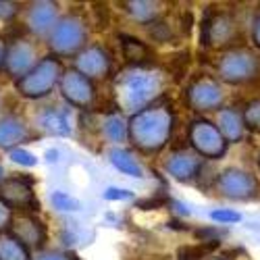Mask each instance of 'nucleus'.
Segmentation results:
<instances>
[{
	"label": "nucleus",
	"instance_id": "nucleus-37",
	"mask_svg": "<svg viewBox=\"0 0 260 260\" xmlns=\"http://www.w3.org/2000/svg\"><path fill=\"white\" fill-rule=\"evenodd\" d=\"M46 160L48 162H56L58 160V152H56V150H48V152H46Z\"/></svg>",
	"mask_w": 260,
	"mask_h": 260
},
{
	"label": "nucleus",
	"instance_id": "nucleus-28",
	"mask_svg": "<svg viewBox=\"0 0 260 260\" xmlns=\"http://www.w3.org/2000/svg\"><path fill=\"white\" fill-rule=\"evenodd\" d=\"M210 219L221 223V225H229V223H237L242 221V214L235 212V210H229V208H214L210 212Z\"/></svg>",
	"mask_w": 260,
	"mask_h": 260
},
{
	"label": "nucleus",
	"instance_id": "nucleus-36",
	"mask_svg": "<svg viewBox=\"0 0 260 260\" xmlns=\"http://www.w3.org/2000/svg\"><path fill=\"white\" fill-rule=\"evenodd\" d=\"M5 56H7V42L3 36H0V69L5 67Z\"/></svg>",
	"mask_w": 260,
	"mask_h": 260
},
{
	"label": "nucleus",
	"instance_id": "nucleus-9",
	"mask_svg": "<svg viewBox=\"0 0 260 260\" xmlns=\"http://www.w3.org/2000/svg\"><path fill=\"white\" fill-rule=\"evenodd\" d=\"M0 198L11 208H19L21 214H31L40 210V202L34 193L31 177H7L0 183Z\"/></svg>",
	"mask_w": 260,
	"mask_h": 260
},
{
	"label": "nucleus",
	"instance_id": "nucleus-34",
	"mask_svg": "<svg viewBox=\"0 0 260 260\" xmlns=\"http://www.w3.org/2000/svg\"><path fill=\"white\" fill-rule=\"evenodd\" d=\"M19 9L15 3H0V17H5V19H11L13 15H17Z\"/></svg>",
	"mask_w": 260,
	"mask_h": 260
},
{
	"label": "nucleus",
	"instance_id": "nucleus-32",
	"mask_svg": "<svg viewBox=\"0 0 260 260\" xmlns=\"http://www.w3.org/2000/svg\"><path fill=\"white\" fill-rule=\"evenodd\" d=\"M36 260H77V258L73 254H67V252H44Z\"/></svg>",
	"mask_w": 260,
	"mask_h": 260
},
{
	"label": "nucleus",
	"instance_id": "nucleus-17",
	"mask_svg": "<svg viewBox=\"0 0 260 260\" xmlns=\"http://www.w3.org/2000/svg\"><path fill=\"white\" fill-rule=\"evenodd\" d=\"M29 140V129L19 117L5 115L0 117V148L3 150H15L19 144Z\"/></svg>",
	"mask_w": 260,
	"mask_h": 260
},
{
	"label": "nucleus",
	"instance_id": "nucleus-29",
	"mask_svg": "<svg viewBox=\"0 0 260 260\" xmlns=\"http://www.w3.org/2000/svg\"><path fill=\"white\" fill-rule=\"evenodd\" d=\"M102 198L108 200V202H119V200H132L134 198V193L129 191V189H123V187H106L102 191Z\"/></svg>",
	"mask_w": 260,
	"mask_h": 260
},
{
	"label": "nucleus",
	"instance_id": "nucleus-12",
	"mask_svg": "<svg viewBox=\"0 0 260 260\" xmlns=\"http://www.w3.org/2000/svg\"><path fill=\"white\" fill-rule=\"evenodd\" d=\"M58 85H60L62 98L75 108H90L96 100V90L92 79L81 75L77 69L64 71Z\"/></svg>",
	"mask_w": 260,
	"mask_h": 260
},
{
	"label": "nucleus",
	"instance_id": "nucleus-23",
	"mask_svg": "<svg viewBox=\"0 0 260 260\" xmlns=\"http://www.w3.org/2000/svg\"><path fill=\"white\" fill-rule=\"evenodd\" d=\"M0 260H29V252L13 233H0Z\"/></svg>",
	"mask_w": 260,
	"mask_h": 260
},
{
	"label": "nucleus",
	"instance_id": "nucleus-39",
	"mask_svg": "<svg viewBox=\"0 0 260 260\" xmlns=\"http://www.w3.org/2000/svg\"><path fill=\"white\" fill-rule=\"evenodd\" d=\"M216 260H223V258H216Z\"/></svg>",
	"mask_w": 260,
	"mask_h": 260
},
{
	"label": "nucleus",
	"instance_id": "nucleus-10",
	"mask_svg": "<svg viewBox=\"0 0 260 260\" xmlns=\"http://www.w3.org/2000/svg\"><path fill=\"white\" fill-rule=\"evenodd\" d=\"M38 48L34 42L27 38H17L7 46V56H5V71L13 79H23L29 71L38 64Z\"/></svg>",
	"mask_w": 260,
	"mask_h": 260
},
{
	"label": "nucleus",
	"instance_id": "nucleus-22",
	"mask_svg": "<svg viewBox=\"0 0 260 260\" xmlns=\"http://www.w3.org/2000/svg\"><path fill=\"white\" fill-rule=\"evenodd\" d=\"M102 134L108 142L121 144L129 138V123L121 115H108L102 121Z\"/></svg>",
	"mask_w": 260,
	"mask_h": 260
},
{
	"label": "nucleus",
	"instance_id": "nucleus-8",
	"mask_svg": "<svg viewBox=\"0 0 260 260\" xmlns=\"http://www.w3.org/2000/svg\"><path fill=\"white\" fill-rule=\"evenodd\" d=\"M214 187L227 200H250L258 193V183L254 175H250V173L242 169H235V167L219 173Z\"/></svg>",
	"mask_w": 260,
	"mask_h": 260
},
{
	"label": "nucleus",
	"instance_id": "nucleus-11",
	"mask_svg": "<svg viewBox=\"0 0 260 260\" xmlns=\"http://www.w3.org/2000/svg\"><path fill=\"white\" fill-rule=\"evenodd\" d=\"M185 100L193 111H198V113L216 111V108H221V104H223L221 83L212 77H206V75L193 79L185 92Z\"/></svg>",
	"mask_w": 260,
	"mask_h": 260
},
{
	"label": "nucleus",
	"instance_id": "nucleus-14",
	"mask_svg": "<svg viewBox=\"0 0 260 260\" xmlns=\"http://www.w3.org/2000/svg\"><path fill=\"white\" fill-rule=\"evenodd\" d=\"M56 15L58 7L54 3H48V0L31 3L29 9L25 11V25L36 36H50V31L56 25Z\"/></svg>",
	"mask_w": 260,
	"mask_h": 260
},
{
	"label": "nucleus",
	"instance_id": "nucleus-5",
	"mask_svg": "<svg viewBox=\"0 0 260 260\" xmlns=\"http://www.w3.org/2000/svg\"><path fill=\"white\" fill-rule=\"evenodd\" d=\"M216 69L227 83H248L260 75V58L250 48H231L221 56Z\"/></svg>",
	"mask_w": 260,
	"mask_h": 260
},
{
	"label": "nucleus",
	"instance_id": "nucleus-31",
	"mask_svg": "<svg viewBox=\"0 0 260 260\" xmlns=\"http://www.w3.org/2000/svg\"><path fill=\"white\" fill-rule=\"evenodd\" d=\"M150 36H152L154 40H158V42H169L171 40V29L167 27V23H162V21H154V23L150 25Z\"/></svg>",
	"mask_w": 260,
	"mask_h": 260
},
{
	"label": "nucleus",
	"instance_id": "nucleus-21",
	"mask_svg": "<svg viewBox=\"0 0 260 260\" xmlns=\"http://www.w3.org/2000/svg\"><path fill=\"white\" fill-rule=\"evenodd\" d=\"M123 7L129 13V17L144 25H152L154 21H158L160 15L158 3H148V0H132V3H123Z\"/></svg>",
	"mask_w": 260,
	"mask_h": 260
},
{
	"label": "nucleus",
	"instance_id": "nucleus-16",
	"mask_svg": "<svg viewBox=\"0 0 260 260\" xmlns=\"http://www.w3.org/2000/svg\"><path fill=\"white\" fill-rule=\"evenodd\" d=\"M13 235L25 248H42L46 242V227L34 214H19L11 225Z\"/></svg>",
	"mask_w": 260,
	"mask_h": 260
},
{
	"label": "nucleus",
	"instance_id": "nucleus-4",
	"mask_svg": "<svg viewBox=\"0 0 260 260\" xmlns=\"http://www.w3.org/2000/svg\"><path fill=\"white\" fill-rule=\"evenodd\" d=\"M62 64L56 56H44L34 71H29L23 79L17 81V92L25 98H44L48 96L62 79Z\"/></svg>",
	"mask_w": 260,
	"mask_h": 260
},
{
	"label": "nucleus",
	"instance_id": "nucleus-35",
	"mask_svg": "<svg viewBox=\"0 0 260 260\" xmlns=\"http://www.w3.org/2000/svg\"><path fill=\"white\" fill-rule=\"evenodd\" d=\"M171 206H175V210H177L179 214H185V216H187V214H191V210H189V208H187L185 204L177 202V200H171Z\"/></svg>",
	"mask_w": 260,
	"mask_h": 260
},
{
	"label": "nucleus",
	"instance_id": "nucleus-20",
	"mask_svg": "<svg viewBox=\"0 0 260 260\" xmlns=\"http://www.w3.org/2000/svg\"><path fill=\"white\" fill-rule=\"evenodd\" d=\"M108 158H111L113 167H115L117 171H121L123 175H129V177H144V169H142L140 160L136 158L134 152H129V150H125V148H115V150H111Z\"/></svg>",
	"mask_w": 260,
	"mask_h": 260
},
{
	"label": "nucleus",
	"instance_id": "nucleus-15",
	"mask_svg": "<svg viewBox=\"0 0 260 260\" xmlns=\"http://www.w3.org/2000/svg\"><path fill=\"white\" fill-rule=\"evenodd\" d=\"M202 167H204L202 158L196 152H189V150H177V152H173L165 165L167 173L177 181H193L200 175Z\"/></svg>",
	"mask_w": 260,
	"mask_h": 260
},
{
	"label": "nucleus",
	"instance_id": "nucleus-30",
	"mask_svg": "<svg viewBox=\"0 0 260 260\" xmlns=\"http://www.w3.org/2000/svg\"><path fill=\"white\" fill-rule=\"evenodd\" d=\"M13 208L0 198V233H7V229L13 225Z\"/></svg>",
	"mask_w": 260,
	"mask_h": 260
},
{
	"label": "nucleus",
	"instance_id": "nucleus-1",
	"mask_svg": "<svg viewBox=\"0 0 260 260\" xmlns=\"http://www.w3.org/2000/svg\"><path fill=\"white\" fill-rule=\"evenodd\" d=\"M165 90V75L146 67H134L123 71L115 81L117 100L123 111L138 115L152 106Z\"/></svg>",
	"mask_w": 260,
	"mask_h": 260
},
{
	"label": "nucleus",
	"instance_id": "nucleus-19",
	"mask_svg": "<svg viewBox=\"0 0 260 260\" xmlns=\"http://www.w3.org/2000/svg\"><path fill=\"white\" fill-rule=\"evenodd\" d=\"M40 127L50 136H69L71 134V121L69 115L60 108H48L40 115Z\"/></svg>",
	"mask_w": 260,
	"mask_h": 260
},
{
	"label": "nucleus",
	"instance_id": "nucleus-6",
	"mask_svg": "<svg viewBox=\"0 0 260 260\" xmlns=\"http://www.w3.org/2000/svg\"><path fill=\"white\" fill-rule=\"evenodd\" d=\"M189 144L198 156L204 158H221L227 150V140L221 136L219 127L206 119H196L189 125Z\"/></svg>",
	"mask_w": 260,
	"mask_h": 260
},
{
	"label": "nucleus",
	"instance_id": "nucleus-18",
	"mask_svg": "<svg viewBox=\"0 0 260 260\" xmlns=\"http://www.w3.org/2000/svg\"><path fill=\"white\" fill-rule=\"evenodd\" d=\"M216 127H219L221 136L229 142H240L244 138L246 132V123H244V115L237 111V108H223V111L216 115Z\"/></svg>",
	"mask_w": 260,
	"mask_h": 260
},
{
	"label": "nucleus",
	"instance_id": "nucleus-27",
	"mask_svg": "<svg viewBox=\"0 0 260 260\" xmlns=\"http://www.w3.org/2000/svg\"><path fill=\"white\" fill-rule=\"evenodd\" d=\"M9 158H11L15 165H21V167H36V165H38V156L31 154L29 150H25V148H15V150H11Z\"/></svg>",
	"mask_w": 260,
	"mask_h": 260
},
{
	"label": "nucleus",
	"instance_id": "nucleus-7",
	"mask_svg": "<svg viewBox=\"0 0 260 260\" xmlns=\"http://www.w3.org/2000/svg\"><path fill=\"white\" fill-rule=\"evenodd\" d=\"M240 38L237 21L229 13H206L202 19V44L210 48H227Z\"/></svg>",
	"mask_w": 260,
	"mask_h": 260
},
{
	"label": "nucleus",
	"instance_id": "nucleus-3",
	"mask_svg": "<svg viewBox=\"0 0 260 260\" xmlns=\"http://www.w3.org/2000/svg\"><path fill=\"white\" fill-rule=\"evenodd\" d=\"M88 40V23L79 13H69L56 21L54 29L48 36V44L58 56L79 54Z\"/></svg>",
	"mask_w": 260,
	"mask_h": 260
},
{
	"label": "nucleus",
	"instance_id": "nucleus-13",
	"mask_svg": "<svg viewBox=\"0 0 260 260\" xmlns=\"http://www.w3.org/2000/svg\"><path fill=\"white\" fill-rule=\"evenodd\" d=\"M75 69L88 79L106 77L108 71H111V54H108L102 46H88L77 54Z\"/></svg>",
	"mask_w": 260,
	"mask_h": 260
},
{
	"label": "nucleus",
	"instance_id": "nucleus-33",
	"mask_svg": "<svg viewBox=\"0 0 260 260\" xmlns=\"http://www.w3.org/2000/svg\"><path fill=\"white\" fill-rule=\"evenodd\" d=\"M252 42L254 46L260 48V9L254 13V21H252Z\"/></svg>",
	"mask_w": 260,
	"mask_h": 260
},
{
	"label": "nucleus",
	"instance_id": "nucleus-24",
	"mask_svg": "<svg viewBox=\"0 0 260 260\" xmlns=\"http://www.w3.org/2000/svg\"><path fill=\"white\" fill-rule=\"evenodd\" d=\"M121 40V48H123V56L129 60V62H134L136 67H142V62L150 56V50L148 46L144 44V42L132 38V36H119Z\"/></svg>",
	"mask_w": 260,
	"mask_h": 260
},
{
	"label": "nucleus",
	"instance_id": "nucleus-25",
	"mask_svg": "<svg viewBox=\"0 0 260 260\" xmlns=\"http://www.w3.org/2000/svg\"><path fill=\"white\" fill-rule=\"evenodd\" d=\"M50 200H52V206L56 210H60V212H73V210H79L81 208V202L77 198L69 196L67 191H54L52 196H50Z\"/></svg>",
	"mask_w": 260,
	"mask_h": 260
},
{
	"label": "nucleus",
	"instance_id": "nucleus-38",
	"mask_svg": "<svg viewBox=\"0 0 260 260\" xmlns=\"http://www.w3.org/2000/svg\"><path fill=\"white\" fill-rule=\"evenodd\" d=\"M3 181H5V169L0 167V183H3Z\"/></svg>",
	"mask_w": 260,
	"mask_h": 260
},
{
	"label": "nucleus",
	"instance_id": "nucleus-26",
	"mask_svg": "<svg viewBox=\"0 0 260 260\" xmlns=\"http://www.w3.org/2000/svg\"><path fill=\"white\" fill-rule=\"evenodd\" d=\"M242 115H244V123H246L248 129H252V132H260V98L248 102Z\"/></svg>",
	"mask_w": 260,
	"mask_h": 260
},
{
	"label": "nucleus",
	"instance_id": "nucleus-2",
	"mask_svg": "<svg viewBox=\"0 0 260 260\" xmlns=\"http://www.w3.org/2000/svg\"><path fill=\"white\" fill-rule=\"evenodd\" d=\"M173 123L175 115L173 108L160 100H156L152 106L144 108L142 113L134 115L129 121V138L142 150V152H158L162 150L173 134Z\"/></svg>",
	"mask_w": 260,
	"mask_h": 260
}]
</instances>
